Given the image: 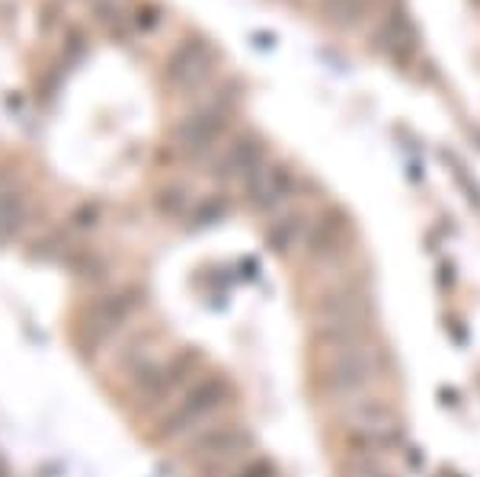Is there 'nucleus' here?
<instances>
[{
    "label": "nucleus",
    "mask_w": 480,
    "mask_h": 477,
    "mask_svg": "<svg viewBox=\"0 0 480 477\" xmlns=\"http://www.w3.org/2000/svg\"><path fill=\"white\" fill-rule=\"evenodd\" d=\"M339 416H343L349 439L362 445V449H387L400 436L397 407L378 388L343 397L339 401Z\"/></svg>",
    "instance_id": "f257e3e1"
},
{
    "label": "nucleus",
    "mask_w": 480,
    "mask_h": 477,
    "mask_svg": "<svg viewBox=\"0 0 480 477\" xmlns=\"http://www.w3.org/2000/svg\"><path fill=\"white\" fill-rule=\"evenodd\" d=\"M346 477H387L381 468H375L372 462H358V464H352V471Z\"/></svg>",
    "instance_id": "f03ea898"
},
{
    "label": "nucleus",
    "mask_w": 480,
    "mask_h": 477,
    "mask_svg": "<svg viewBox=\"0 0 480 477\" xmlns=\"http://www.w3.org/2000/svg\"><path fill=\"white\" fill-rule=\"evenodd\" d=\"M54 10H58L54 4H45V7H42V20H39V29H42V33H48V29L54 26Z\"/></svg>",
    "instance_id": "7ed1b4c3"
},
{
    "label": "nucleus",
    "mask_w": 480,
    "mask_h": 477,
    "mask_svg": "<svg viewBox=\"0 0 480 477\" xmlns=\"http://www.w3.org/2000/svg\"><path fill=\"white\" fill-rule=\"evenodd\" d=\"M81 48H83V35H81V29H71V33H68V52H71V55H77Z\"/></svg>",
    "instance_id": "20e7f679"
}]
</instances>
